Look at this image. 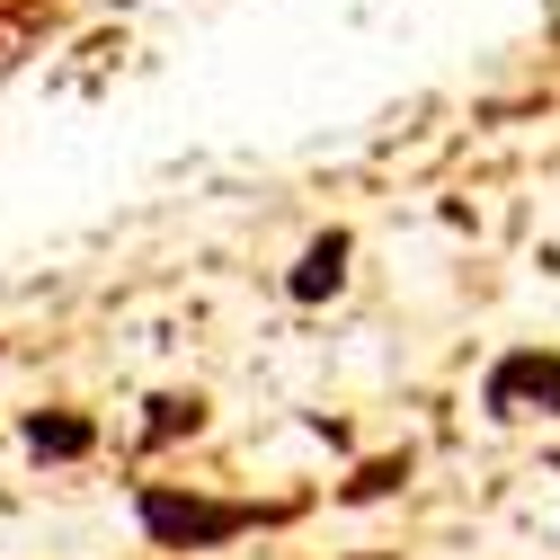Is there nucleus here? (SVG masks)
I'll use <instances>...</instances> for the list:
<instances>
[{"label":"nucleus","mask_w":560,"mask_h":560,"mask_svg":"<svg viewBox=\"0 0 560 560\" xmlns=\"http://www.w3.org/2000/svg\"><path fill=\"white\" fill-rule=\"evenodd\" d=\"M489 418H560V347H508L480 374Z\"/></svg>","instance_id":"nucleus-2"},{"label":"nucleus","mask_w":560,"mask_h":560,"mask_svg":"<svg viewBox=\"0 0 560 560\" xmlns=\"http://www.w3.org/2000/svg\"><path fill=\"white\" fill-rule=\"evenodd\" d=\"M196 428H205V400H196V392H187V400H178V392H161V400H152V418H143V436H152V445L196 436Z\"/></svg>","instance_id":"nucleus-5"},{"label":"nucleus","mask_w":560,"mask_h":560,"mask_svg":"<svg viewBox=\"0 0 560 560\" xmlns=\"http://www.w3.org/2000/svg\"><path fill=\"white\" fill-rule=\"evenodd\" d=\"M347 258H357V241H347V232H320L303 258H294V276H285V294L294 303H329L338 285H347Z\"/></svg>","instance_id":"nucleus-3"},{"label":"nucleus","mask_w":560,"mask_h":560,"mask_svg":"<svg viewBox=\"0 0 560 560\" xmlns=\"http://www.w3.org/2000/svg\"><path fill=\"white\" fill-rule=\"evenodd\" d=\"M19 436H27V454H45V463H81V454L98 445V428H90V418H72V409H36Z\"/></svg>","instance_id":"nucleus-4"},{"label":"nucleus","mask_w":560,"mask_h":560,"mask_svg":"<svg viewBox=\"0 0 560 560\" xmlns=\"http://www.w3.org/2000/svg\"><path fill=\"white\" fill-rule=\"evenodd\" d=\"M409 480V454H392V463H365L357 480H347V499H383V489H400Z\"/></svg>","instance_id":"nucleus-6"},{"label":"nucleus","mask_w":560,"mask_h":560,"mask_svg":"<svg viewBox=\"0 0 560 560\" xmlns=\"http://www.w3.org/2000/svg\"><path fill=\"white\" fill-rule=\"evenodd\" d=\"M133 516H143V534L161 551H214V542H232V534L258 525L249 499H196V489H161V480L133 499Z\"/></svg>","instance_id":"nucleus-1"}]
</instances>
